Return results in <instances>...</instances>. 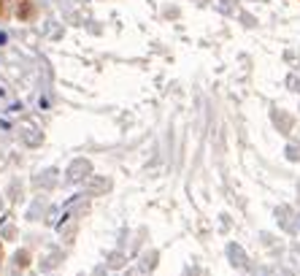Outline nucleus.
I'll return each instance as SVG.
<instances>
[]
</instances>
